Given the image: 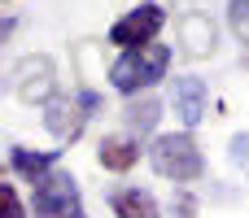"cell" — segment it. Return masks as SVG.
Returning <instances> with one entry per match:
<instances>
[{
  "label": "cell",
  "mask_w": 249,
  "mask_h": 218,
  "mask_svg": "<svg viewBox=\"0 0 249 218\" xmlns=\"http://www.w3.org/2000/svg\"><path fill=\"white\" fill-rule=\"evenodd\" d=\"M166 66H171V48L166 44H144V48H131L123 52L114 66H109V83L127 96L153 87L158 79H166Z\"/></svg>",
  "instance_id": "6da1fadb"
},
{
  "label": "cell",
  "mask_w": 249,
  "mask_h": 218,
  "mask_svg": "<svg viewBox=\"0 0 249 218\" xmlns=\"http://www.w3.org/2000/svg\"><path fill=\"white\" fill-rule=\"evenodd\" d=\"M149 162L162 179H175V184H193L206 175V157L197 149V140L188 131H171V135H158L153 149H149Z\"/></svg>",
  "instance_id": "7a4b0ae2"
},
{
  "label": "cell",
  "mask_w": 249,
  "mask_h": 218,
  "mask_svg": "<svg viewBox=\"0 0 249 218\" xmlns=\"http://www.w3.org/2000/svg\"><path fill=\"white\" fill-rule=\"evenodd\" d=\"M35 218H83V197L70 170H48L39 184H31Z\"/></svg>",
  "instance_id": "3957f363"
},
{
  "label": "cell",
  "mask_w": 249,
  "mask_h": 218,
  "mask_svg": "<svg viewBox=\"0 0 249 218\" xmlns=\"http://www.w3.org/2000/svg\"><path fill=\"white\" fill-rule=\"evenodd\" d=\"M162 22H166L162 4H140V9L123 13V17L109 26V44H118L123 52H131V48H144V44H153V39H158Z\"/></svg>",
  "instance_id": "277c9868"
},
{
  "label": "cell",
  "mask_w": 249,
  "mask_h": 218,
  "mask_svg": "<svg viewBox=\"0 0 249 218\" xmlns=\"http://www.w3.org/2000/svg\"><path fill=\"white\" fill-rule=\"evenodd\" d=\"M44 127L53 131V140H61V144H74V140L83 135V127H88V109H83V101L53 96V101L44 105Z\"/></svg>",
  "instance_id": "5b68a950"
},
{
  "label": "cell",
  "mask_w": 249,
  "mask_h": 218,
  "mask_svg": "<svg viewBox=\"0 0 249 218\" xmlns=\"http://www.w3.org/2000/svg\"><path fill=\"white\" fill-rule=\"evenodd\" d=\"M18 96L22 101H53L48 92H53V66H48V57H26L22 66H18Z\"/></svg>",
  "instance_id": "8992f818"
},
{
  "label": "cell",
  "mask_w": 249,
  "mask_h": 218,
  "mask_svg": "<svg viewBox=\"0 0 249 218\" xmlns=\"http://www.w3.org/2000/svg\"><path fill=\"white\" fill-rule=\"evenodd\" d=\"M175 114L184 127H197L206 118V83L201 79H193V74L175 79Z\"/></svg>",
  "instance_id": "52a82bcc"
},
{
  "label": "cell",
  "mask_w": 249,
  "mask_h": 218,
  "mask_svg": "<svg viewBox=\"0 0 249 218\" xmlns=\"http://www.w3.org/2000/svg\"><path fill=\"white\" fill-rule=\"evenodd\" d=\"M96 162H101L105 170L123 175V170H131V166L140 162V140H131V135H105L101 149H96Z\"/></svg>",
  "instance_id": "ba28073f"
},
{
  "label": "cell",
  "mask_w": 249,
  "mask_h": 218,
  "mask_svg": "<svg viewBox=\"0 0 249 218\" xmlns=\"http://www.w3.org/2000/svg\"><path fill=\"white\" fill-rule=\"evenodd\" d=\"M9 166H13V175H22L26 184H39L48 170H57V149L53 153H31V149H13L9 153Z\"/></svg>",
  "instance_id": "9c48e42d"
},
{
  "label": "cell",
  "mask_w": 249,
  "mask_h": 218,
  "mask_svg": "<svg viewBox=\"0 0 249 218\" xmlns=\"http://www.w3.org/2000/svg\"><path fill=\"white\" fill-rule=\"evenodd\" d=\"M109 205H114V218H158L153 192H140V188H118Z\"/></svg>",
  "instance_id": "30bf717a"
},
{
  "label": "cell",
  "mask_w": 249,
  "mask_h": 218,
  "mask_svg": "<svg viewBox=\"0 0 249 218\" xmlns=\"http://www.w3.org/2000/svg\"><path fill=\"white\" fill-rule=\"evenodd\" d=\"M158 118H162V101H153V96L127 105V127H131L136 135H149V131L158 127Z\"/></svg>",
  "instance_id": "8fae6325"
},
{
  "label": "cell",
  "mask_w": 249,
  "mask_h": 218,
  "mask_svg": "<svg viewBox=\"0 0 249 218\" xmlns=\"http://www.w3.org/2000/svg\"><path fill=\"white\" fill-rule=\"evenodd\" d=\"M184 44H188V52H197V57L210 52V48H214V26H210L206 17H197V13L184 17Z\"/></svg>",
  "instance_id": "7c38bea8"
},
{
  "label": "cell",
  "mask_w": 249,
  "mask_h": 218,
  "mask_svg": "<svg viewBox=\"0 0 249 218\" xmlns=\"http://www.w3.org/2000/svg\"><path fill=\"white\" fill-rule=\"evenodd\" d=\"M0 201H4V218H26L22 201H18V192H13V184H4V188H0Z\"/></svg>",
  "instance_id": "4fadbf2b"
},
{
  "label": "cell",
  "mask_w": 249,
  "mask_h": 218,
  "mask_svg": "<svg viewBox=\"0 0 249 218\" xmlns=\"http://www.w3.org/2000/svg\"><path fill=\"white\" fill-rule=\"evenodd\" d=\"M232 162L249 170V135H236V140H232Z\"/></svg>",
  "instance_id": "5bb4252c"
}]
</instances>
